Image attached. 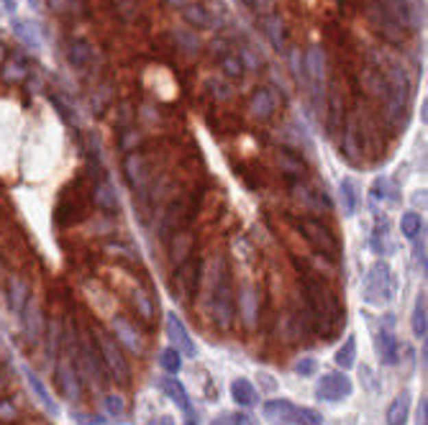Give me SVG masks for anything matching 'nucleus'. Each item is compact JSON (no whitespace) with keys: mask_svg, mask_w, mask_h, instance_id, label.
<instances>
[{"mask_svg":"<svg viewBox=\"0 0 428 425\" xmlns=\"http://www.w3.org/2000/svg\"><path fill=\"white\" fill-rule=\"evenodd\" d=\"M302 292H305L308 320L313 323V328L318 330L326 341L333 339V333L344 323V310H341L339 298L321 280H316L313 274L302 277Z\"/></svg>","mask_w":428,"mask_h":425,"instance_id":"obj_1","label":"nucleus"},{"mask_svg":"<svg viewBox=\"0 0 428 425\" xmlns=\"http://www.w3.org/2000/svg\"><path fill=\"white\" fill-rule=\"evenodd\" d=\"M93 341H95L97 346V354H100V359H103V364H106V369L113 374V379H116L118 385L126 387L128 382H131V367H128L126 356H123V351L118 348L116 339L110 336V333H106L103 328H95V336H93Z\"/></svg>","mask_w":428,"mask_h":425,"instance_id":"obj_2","label":"nucleus"},{"mask_svg":"<svg viewBox=\"0 0 428 425\" xmlns=\"http://www.w3.org/2000/svg\"><path fill=\"white\" fill-rule=\"evenodd\" d=\"M364 300L370 305H388L392 300V271H390L388 261H374L372 269L364 277Z\"/></svg>","mask_w":428,"mask_h":425,"instance_id":"obj_3","label":"nucleus"},{"mask_svg":"<svg viewBox=\"0 0 428 425\" xmlns=\"http://www.w3.org/2000/svg\"><path fill=\"white\" fill-rule=\"evenodd\" d=\"M78 374L80 379L90 382L93 389H103L106 387V364L97 354L95 341H85L78 346Z\"/></svg>","mask_w":428,"mask_h":425,"instance_id":"obj_4","label":"nucleus"},{"mask_svg":"<svg viewBox=\"0 0 428 425\" xmlns=\"http://www.w3.org/2000/svg\"><path fill=\"white\" fill-rule=\"evenodd\" d=\"M234 292H231L228 271L221 269V274L213 277V318L221 328L228 330L234 323Z\"/></svg>","mask_w":428,"mask_h":425,"instance_id":"obj_5","label":"nucleus"},{"mask_svg":"<svg viewBox=\"0 0 428 425\" xmlns=\"http://www.w3.org/2000/svg\"><path fill=\"white\" fill-rule=\"evenodd\" d=\"M300 231H302V236H305V241L311 243L321 256H326V259H339L341 246H339V241H336V236H333L326 226H321L318 221H311V218H302Z\"/></svg>","mask_w":428,"mask_h":425,"instance_id":"obj_6","label":"nucleus"},{"mask_svg":"<svg viewBox=\"0 0 428 425\" xmlns=\"http://www.w3.org/2000/svg\"><path fill=\"white\" fill-rule=\"evenodd\" d=\"M364 13H367V21H370L372 29L377 31V34H380L388 44L400 47V44L405 41V29H403L398 21L390 16L388 10L382 8V3H370V5L364 8Z\"/></svg>","mask_w":428,"mask_h":425,"instance_id":"obj_7","label":"nucleus"},{"mask_svg":"<svg viewBox=\"0 0 428 425\" xmlns=\"http://www.w3.org/2000/svg\"><path fill=\"white\" fill-rule=\"evenodd\" d=\"M198 282H200V264L195 256H187L185 261H180L175 277H172V292H175V300L180 302H190L198 292Z\"/></svg>","mask_w":428,"mask_h":425,"instance_id":"obj_8","label":"nucleus"},{"mask_svg":"<svg viewBox=\"0 0 428 425\" xmlns=\"http://www.w3.org/2000/svg\"><path fill=\"white\" fill-rule=\"evenodd\" d=\"M354 392L351 379L344 372H331V374H323L318 387H316V397L323 402H339L344 397H349Z\"/></svg>","mask_w":428,"mask_h":425,"instance_id":"obj_9","label":"nucleus"},{"mask_svg":"<svg viewBox=\"0 0 428 425\" xmlns=\"http://www.w3.org/2000/svg\"><path fill=\"white\" fill-rule=\"evenodd\" d=\"M167 339L172 341V348L180 351V356L195 359L198 348H195L190 333H187L185 323L177 318V313H167Z\"/></svg>","mask_w":428,"mask_h":425,"instance_id":"obj_10","label":"nucleus"},{"mask_svg":"<svg viewBox=\"0 0 428 425\" xmlns=\"http://www.w3.org/2000/svg\"><path fill=\"white\" fill-rule=\"evenodd\" d=\"M21 323H23V336L29 343H39L44 336V315H41V305L36 298H29L26 308L21 310Z\"/></svg>","mask_w":428,"mask_h":425,"instance_id":"obj_11","label":"nucleus"},{"mask_svg":"<svg viewBox=\"0 0 428 425\" xmlns=\"http://www.w3.org/2000/svg\"><path fill=\"white\" fill-rule=\"evenodd\" d=\"M57 385L59 392L67 397L69 402H78L82 397V379H80L75 364H69V361H59L57 364Z\"/></svg>","mask_w":428,"mask_h":425,"instance_id":"obj_12","label":"nucleus"},{"mask_svg":"<svg viewBox=\"0 0 428 425\" xmlns=\"http://www.w3.org/2000/svg\"><path fill=\"white\" fill-rule=\"evenodd\" d=\"M264 420L270 425H292L298 420V407L290 400H270L264 405Z\"/></svg>","mask_w":428,"mask_h":425,"instance_id":"obj_13","label":"nucleus"},{"mask_svg":"<svg viewBox=\"0 0 428 425\" xmlns=\"http://www.w3.org/2000/svg\"><path fill=\"white\" fill-rule=\"evenodd\" d=\"M126 177H128V184H131L134 190L144 193L146 184H149V169H146L144 154H139V151L128 154V159H126Z\"/></svg>","mask_w":428,"mask_h":425,"instance_id":"obj_14","label":"nucleus"},{"mask_svg":"<svg viewBox=\"0 0 428 425\" xmlns=\"http://www.w3.org/2000/svg\"><path fill=\"white\" fill-rule=\"evenodd\" d=\"M249 110H252L254 118H259V121H270L274 116V110H277V100H274V93L270 87H262V90H257L249 100Z\"/></svg>","mask_w":428,"mask_h":425,"instance_id":"obj_15","label":"nucleus"},{"mask_svg":"<svg viewBox=\"0 0 428 425\" xmlns=\"http://www.w3.org/2000/svg\"><path fill=\"white\" fill-rule=\"evenodd\" d=\"M113 330H116V339L123 341L128 346V351L144 354V339H141V333H139L123 315H116V318H113Z\"/></svg>","mask_w":428,"mask_h":425,"instance_id":"obj_16","label":"nucleus"},{"mask_svg":"<svg viewBox=\"0 0 428 425\" xmlns=\"http://www.w3.org/2000/svg\"><path fill=\"white\" fill-rule=\"evenodd\" d=\"M239 315L243 318L246 328L257 326V318H259V295H257L254 287H243L241 295H239Z\"/></svg>","mask_w":428,"mask_h":425,"instance_id":"obj_17","label":"nucleus"},{"mask_svg":"<svg viewBox=\"0 0 428 425\" xmlns=\"http://www.w3.org/2000/svg\"><path fill=\"white\" fill-rule=\"evenodd\" d=\"M159 389L165 392L172 402H175L180 410H185V413H193V407H190V397H187V389L182 387V382L177 377H165L159 379Z\"/></svg>","mask_w":428,"mask_h":425,"instance_id":"obj_18","label":"nucleus"},{"mask_svg":"<svg viewBox=\"0 0 428 425\" xmlns=\"http://www.w3.org/2000/svg\"><path fill=\"white\" fill-rule=\"evenodd\" d=\"M382 8L388 10L405 31L416 29V19H413V10L416 8L410 5V0H382Z\"/></svg>","mask_w":428,"mask_h":425,"instance_id":"obj_19","label":"nucleus"},{"mask_svg":"<svg viewBox=\"0 0 428 425\" xmlns=\"http://www.w3.org/2000/svg\"><path fill=\"white\" fill-rule=\"evenodd\" d=\"M305 77L311 80V85H321L326 80V57L318 47L308 49V57H305Z\"/></svg>","mask_w":428,"mask_h":425,"instance_id":"obj_20","label":"nucleus"},{"mask_svg":"<svg viewBox=\"0 0 428 425\" xmlns=\"http://www.w3.org/2000/svg\"><path fill=\"white\" fill-rule=\"evenodd\" d=\"M29 284L21 280V277H10L8 280V305L10 310L21 315V310L26 308V302H29Z\"/></svg>","mask_w":428,"mask_h":425,"instance_id":"obj_21","label":"nucleus"},{"mask_svg":"<svg viewBox=\"0 0 428 425\" xmlns=\"http://www.w3.org/2000/svg\"><path fill=\"white\" fill-rule=\"evenodd\" d=\"M408 413H410V395L408 392H400V395L390 402L388 413H385V420H388V425H405L408 423Z\"/></svg>","mask_w":428,"mask_h":425,"instance_id":"obj_22","label":"nucleus"},{"mask_svg":"<svg viewBox=\"0 0 428 425\" xmlns=\"http://www.w3.org/2000/svg\"><path fill=\"white\" fill-rule=\"evenodd\" d=\"M193 246H195L193 233H185V231L172 233V243H169V256H172V261H185L187 256L193 254Z\"/></svg>","mask_w":428,"mask_h":425,"instance_id":"obj_23","label":"nucleus"},{"mask_svg":"<svg viewBox=\"0 0 428 425\" xmlns=\"http://www.w3.org/2000/svg\"><path fill=\"white\" fill-rule=\"evenodd\" d=\"M377 354H380L382 364H395L398 361V346H395V336L390 328H382L377 333Z\"/></svg>","mask_w":428,"mask_h":425,"instance_id":"obj_24","label":"nucleus"},{"mask_svg":"<svg viewBox=\"0 0 428 425\" xmlns=\"http://www.w3.org/2000/svg\"><path fill=\"white\" fill-rule=\"evenodd\" d=\"M93 200L100 210H118V193L110 182H100L93 190Z\"/></svg>","mask_w":428,"mask_h":425,"instance_id":"obj_25","label":"nucleus"},{"mask_svg":"<svg viewBox=\"0 0 428 425\" xmlns=\"http://www.w3.org/2000/svg\"><path fill=\"white\" fill-rule=\"evenodd\" d=\"M182 19H185L193 29H208V26L213 23L208 8L198 5V3H187V5H182Z\"/></svg>","mask_w":428,"mask_h":425,"instance_id":"obj_26","label":"nucleus"},{"mask_svg":"<svg viewBox=\"0 0 428 425\" xmlns=\"http://www.w3.org/2000/svg\"><path fill=\"white\" fill-rule=\"evenodd\" d=\"M26 379H29L31 389H34V392H36V397H39V402L44 405V410H47V413H51V415H57L59 407H57V402H54V400L49 397V389L44 387V382H41V379L36 377V374H34L31 369H26Z\"/></svg>","mask_w":428,"mask_h":425,"instance_id":"obj_27","label":"nucleus"},{"mask_svg":"<svg viewBox=\"0 0 428 425\" xmlns=\"http://www.w3.org/2000/svg\"><path fill=\"white\" fill-rule=\"evenodd\" d=\"M231 397H234L239 405L243 407H252L257 402V389L249 379H236L234 385H231Z\"/></svg>","mask_w":428,"mask_h":425,"instance_id":"obj_28","label":"nucleus"},{"mask_svg":"<svg viewBox=\"0 0 428 425\" xmlns=\"http://www.w3.org/2000/svg\"><path fill=\"white\" fill-rule=\"evenodd\" d=\"M359 151H361V146L357 144V121L351 118L346 131H344V156L357 165V162H359Z\"/></svg>","mask_w":428,"mask_h":425,"instance_id":"obj_29","label":"nucleus"},{"mask_svg":"<svg viewBox=\"0 0 428 425\" xmlns=\"http://www.w3.org/2000/svg\"><path fill=\"white\" fill-rule=\"evenodd\" d=\"M262 26H264V34H267V39L272 41V47L274 49H283L285 47L283 21L277 19V16H264V19H262Z\"/></svg>","mask_w":428,"mask_h":425,"instance_id":"obj_30","label":"nucleus"},{"mask_svg":"<svg viewBox=\"0 0 428 425\" xmlns=\"http://www.w3.org/2000/svg\"><path fill=\"white\" fill-rule=\"evenodd\" d=\"M420 228H423V221H420V215L416 210H408L403 212V218H400V233L410 239V241H416L418 239Z\"/></svg>","mask_w":428,"mask_h":425,"instance_id":"obj_31","label":"nucleus"},{"mask_svg":"<svg viewBox=\"0 0 428 425\" xmlns=\"http://www.w3.org/2000/svg\"><path fill=\"white\" fill-rule=\"evenodd\" d=\"M339 193H341V203H344V212L354 215L357 212V184H354V180L344 177L339 184Z\"/></svg>","mask_w":428,"mask_h":425,"instance_id":"obj_32","label":"nucleus"},{"mask_svg":"<svg viewBox=\"0 0 428 425\" xmlns=\"http://www.w3.org/2000/svg\"><path fill=\"white\" fill-rule=\"evenodd\" d=\"M413 333H416V339L426 341V295H418L416 300V308H413Z\"/></svg>","mask_w":428,"mask_h":425,"instance_id":"obj_33","label":"nucleus"},{"mask_svg":"<svg viewBox=\"0 0 428 425\" xmlns=\"http://www.w3.org/2000/svg\"><path fill=\"white\" fill-rule=\"evenodd\" d=\"M333 359H336V364H339L344 372L354 367V364H357V339H354V336H349V339H346V343H344V346L336 351V356H333Z\"/></svg>","mask_w":428,"mask_h":425,"instance_id":"obj_34","label":"nucleus"},{"mask_svg":"<svg viewBox=\"0 0 428 425\" xmlns=\"http://www.w3.org/2000/svg\"><path fill=\"white\" fill-rule=\"evenodd\" d=\"M131 305L136 308V313L146 320V323L154 318V305H152L149 295H146V292L141 290V287H136V290L131 292Z\"/></svg>","mask_w":428,"mask_h":425,"instance_id":"obj_35","label":"nucleus"},{"mask_svg":"<svg viewBox=\"0 0 428 425\" xmlns=\"http://www.w3.org/2000/svg\"><path fill=\"white\" fill-rule=\"evenodd\" d=\"M13 31H16V36H19L26 47L31 49H39L41 41H39V34L34 31V26H31L29 21H13Z\"/></svg>","mask_w":428,"mask_h":425,"instance_id":"obj_36","label":"nucleus"},{"mask_svg":"<svg viewBox=\"0 0 428 425\" xmlns=\"http://www.w3.org/2000/svg\"><path fill=\"white\" fill-rule=\"evenodd\" d=\"M175 41H177V49H182L185 54H195V51L200 49V39H198V34H193L190 29H177L175 31Z\"/></svg>","mask_w":428,"mask_h":425,"instance_id":"obj_37","label":"nucleus"},{"mask_svg":"<svg viewBox=\"0 0 428 425\" xmlns=\"http://www.w3.org/2000/svg\"><path fill=\"white\" fill-rule=\"evenodd\" d=\"M93 57V47L85 44V41H75L72 47H69V64H75V67H85Z\"/></svg>","mask_w":428,"mask_h":425,"instance_id":"obj_38","label":"nucleus"},{"mask_svg":"<svg viewBox=\"0 0 428 425\" xmlns=\"http://www.w3.org/2000/svg\"><path fill=\"white\" fill-rule=\"evenodd\" d=\"M159 364L165 367V372H169V374H177L180 369H182V356H180V351L177 348H165L162 354H159Z\"/></svg>","mask_w":428,"mask_h":425,"instance_id":"obj_39","label":"nucleus"},{"mask_svg":"<svg viewBox=\"0 0 428 425\" xmlns=\"http://www.w3.org/2000/svg\"><path fill=\"white\" fill-rule=\"evenodd\" d=\"M221 67H224V72L228 77H241L243 75V62L239 57H231V54H226L221 59Z\"/></svg>","mask_w":428,"mask_h":425,"instance_id":"obj_40","label":"nucleus"},{"mask_svg":"<svg viewBox=\"0 0 428 425\" xmlns=\"http://www.w3.org/2000/svg\"><path fill=\"white\" fill-rule=\"evenodd\" d=\"M106 407H108V413H110V415H116V417H121L123 413H126L123 397H118V395H108L106 397Z\"/></svg>","mask_w":428,"mask_h":425,"instance_id":"obj_41","label":"nucleus"},{"mask_svg":"<svg viewBox=\"0 0 428 425\" xmlns=\"http://www.w3.org/2000/svg\"><path fill=\"white\" fill-rule=\"evenodd\" d=\"M298 420L305 425H321V415L316 410H311V407H300L298 410Z\"/></svg>","mask_w":428,"mask_h":425,"instance_id":"obj_42","label":"nucleus"},{"mask_svg":"<svg viewBox=\"0 0 428 425\" xmlns=\"http://www.w3.org/2000/svg\"><path fill=\"white\" fill-rule=\"evenodd\" d=\"M295 372H298L300 377H311L313 372H316V361H313V359H302V361L295 364Z\"/></svg>","mask_w":428,"mask_h":425,"instance_id":"obj_43","label":"nucleus"},{"mask_svg":"<svg viewBox=\"0 0 428 425\" xmlns=\"http://www.w3.org/2000/svg\"><path fill=\"white\" fill-rule=\"evenodd\" d=\"M23 75H26V69L21 67V62H8L5 64V77L8 80H21Z\"/></svg>","mask_w":428,"mask_h":425,"instance_id":"obj_44","label":"nucleus"},{"mask_svg":"<svg viewBox=\"0 0 428 425\" xmlns=\"http://www.w3.org/2000/svg\"><path fill=\"white\" fill-rule=\"evenodd\" d=\"M418 425H428V402H426V397L420 400V405H418Z\"/></svg>","mask_w":428,"mask_h":425,"instance_id":"obj_45","label":"nucleus"},{"mask_svg":"<svg viewBox=\"0 0 428 425\" xmlns=\"http://www.w3.org/2000/svg\"><path fill=\"white\" fill-rule=\"evenodd\" d=\"M226 417H228L231 425H252V417L243 415V413H239V415H226Z\"/></svg>","mask_w":428,"mask_h":425,"instance_id":"obj_46","label":"nucleus"},{"mask_svg":"<svg viewBox=\"0 0 428 425\" xmlns=\"http://www.w3.org/2000/svg\"><path fill=\"white\" fill-rule=\"evenodd\" d=\"M149 425H175V420H172L169 415H162V417H154Z\"/></svg>","mask_w":428,"mask_h":425,"instance_id":"obj_47","label":"nucleus"},{"mask_svg":"<svg viewBox=\"0 0 428 425\" xmlns=\"http://www.w3.org/2000/svg\"><path fill=\"white\" fill-rule=\"evenodd\" d=\"M3 5H5V10L13 13V10H16V0H3Z\"/></svg>","mask_w":428,"mask_h":425,"instance_id":"obj_48","label":"nucleus"},{"mask_svg":"<svg viewBox=\"0 0 428 425\" xmlns=\"http://www.w3.org/2000/svg\"><path fill=\"white\" fill-rule=\"evenodd\" d=\"M169 3H175V5H180V8H182V5H187L190 0H169Z\"/></svg>","mask_w":428,"mask_h":425,"instance_id":"obj_49","label":"nucleus"},{"mask_svg":"<svg viewBox=\"0 0 428 425\" xmlns=\"http://www.w3.org/2000/svg\"><path fill=\"white\" fill-rule=\"evenodd\" d=\"M49 3H51L54 8H59V5H62V0H49Z\"/></svg>","mask_w":428,"mask_h":425,"instance_id":"obj_50","label":"nucleus"},{"mask_svg":"<svg viewBox=\"0 0 428 425\" xmlns=\"http://www.w3.org/2000/svg\"><path fill=\"white\" fill-rule=\"evenodd\" d=\"M213 425H226V423H213Z\"/></svg>","mask_w":428,"mask_h":425,"instance_id":"obj_51","label":"nucleus"},{"mask_svg":"<svg viewBox=\"0 0 428 425\" xmlns=\"http://www.w3.org/2000/svg\"><path fill=\"white\" fill-rule=\"evenodd\" d=\"M0 269H3V267H0Z\"/></svg>","mask_w":428,"mask_h":425,"instance_id":"obj_52","label":"nucleus"}]
</instances>
